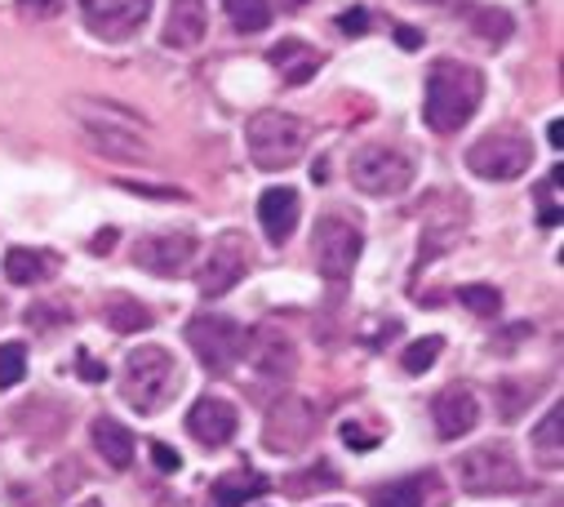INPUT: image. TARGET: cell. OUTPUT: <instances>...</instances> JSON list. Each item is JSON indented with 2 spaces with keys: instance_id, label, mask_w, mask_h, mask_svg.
Wrapping results in <instances>:
<instances>
[{
  "instance_id": "obj_1",
  "label": "cell",
  "mask_w": 564,
  "mask_h": 507,
  "mask_svg": "<svg viewBox=\"0 0 564 507\" xmlns=\"http://www.w3.org/2000/svg\"><path fill=\"white\" fill-rule=\"evenodd\" d=\"M485 98V76L471 63L441 58L427 72V103H422V120L432 134H458L463 125L476 116Z\"/></svg>"
},
{
  "instance_id": "obj_2",
  "label": "cell",
  "mask_w": 564,
  "mask_h": 507,
  "mask_svg": "<svg viewBox=\"0 0 564 507\" xmlns=\"http://www.w3.org/2000/svg\"><path fill=\"white\" fill-rule=\"evenodd\" d=\"M76 111V125L80 134L89 139V148L107 161H124V165H143L152 157V143L143 134L133 111L124 107H111V103H98V98H76L72 103Z\"/></svg>"
},
{
  "instance_id": "obj_3",
  "label": "cell",
  "mask_w": 564,
  "mask_h": 507,
  "mask_svg": "<svg viewBox=\"0 0 564 507\" xmlns=\"http://www.w3.org/2000/svg\"><path fill=\"white\" fill-rule=\"evenodd\" d=\"M178 384V365H174V352L161 347V343H148V347H133L124 356V369H120V397L138 410V414H156L165 406V397L174 392Z\"/></svg>"
},
{
  "instance_id": "obj_4",
  "label": "cell",
  "mask_w": 564,
  "mask_h": 507,
  "mask_svg": "<svg viewBox=\"0 0 564 507\" xmlns=\"http://www.w3.org/2000/svg\"><path fill=\"white\" fill-rule=\"evenodd\" d=\"M245 139H249V161L258 165V170H290L299 157H303V148H307V125L299 120V116H290V111H258L253 120H249V130H245Z\"/></svg>"
},
{
  "instance_id": "obj_5",
  "label": "cell",
  "mask_w": 564,
  "mask_h": 507,
  "mask_svg": "<svg viewBox=\"0 0 564 507\" xmlns=\"http://www.w3.org/2000/svg\"><path fill=\"white\" fill-rule=\"evenodd\" d=\"M458 485L476 498H494V494H516L524 485V472L507 441H485L458 459Z\"/></svg>"
},
{
  "instance_id": "obj_6",
  "label": "cell",
  "mask_w": 564,
  "mask_h": 507,
  "mask_svg": "<svg viewBox=\"0 0 564 507\" xmlns=\"http://www.w3.org/2000/svg\"><path fill=\"white\" fill-rule=\"evenodd\" d=\"M533 165V143L524 130L516 125H502V130H489L480 134L471 148H467V170L485 183H511L520 179L524 170Z\"/></svg>"
},
{
  "instance_id": "obj_7",
  "label": "cell",
  "mask_w": 564,
  "mask_h": 507,
  "mask_svg": "<svg viewBox=\"0 0 564 507\" xmlns=\"http://www.w3.org/2000/svg\"><path fill=\"white\" fill-rule=\"evenodd\" d=\"M187 343H192V352H196V360H200L205 369L227 374V369L245 356V347H249V330H245L240 321H231V316L200 312V316L187 321Z\"/></svg>"
},
{
  "instance_id": "obj_8",
  "label": "cell",
  "mask_w": 564,
  "mask_h": 507,
  "mask_svg": "<svg viewBox=\"0 0 564 507\" xmlns=\"http://www.w3.org/2000/svg\"><path fill=\"white\" fill-rule=\"evenodd\" d=\"M413 157L404 148H387V143H369L351 157V183L365 196H400L413 183Z\"/></svg>"
},
{
  "instance_id": "obj_9",
  "label": "cell",
  "mask_w": 564,
  "mask_h": 507,
  "mask_svg": "<svg viewBox=\"0 0 564 507\" xmlns=\"http://www.w3.org/2000/svg\"><path fill=\"white\" fill-rule=\"evenodd\" d=\"M360 249H365V236L356 223H347L343 214H321L312 254H316V268L325 281H347L360 263Z\"/></svg>"
},
{
  "instance_id": "obj_10",
  "label": "cell",
  "mask_w": 564,
  "mask_h": 507,
  "mask_svg": "<svg viewBox=\"0 0 564 507\" xmlns=\"http://www.w3.org/2000/svg\"><path fill=\"white\" fill-rule=\"evenodd\" d=\"M316 436V406L307 397H280L271 401L267 410V423H262V441L271 454H299L307 450Z\"/></svg>"
},
{
  "instance_id": "obj_11",
  "label": "cell",
  "mask_w": 564,
  "mask_h": 507,
  "mask_svg": "<svg viewBox=\"0 0 564 507\" xmlns=\"http://www.w3.org/2000/svg\"><path fill=\"white\" fill-rule=\"evenodd\" d=\"M245 272H249V245H245V236H240V231H223V236L209 245V259L200 263L196 285H200V294L218 299V294H227L231 285H240Z\"/></svg>"
},
{
  "instance_id": "obj_12",
  "label": "cell",
  "mask_w": 564,
  "mask_h": 507,
  "mask_svg": "<svg viewBox=\"0 0 564 507\" xmlns=\"http://www.w3.org/2000/svg\"><path fill=\"white\" fill-rule=\"evenodd\" d=\"M148 14L152 0H80V19L98 41H129Z\"/></svg>"
},
{
  "instance_id": "obj_13",
  "label": "cell",
  "mask_w": 564,
  "mask_h": 507,
  "mask_svg": "<svg viewBox=\"0 0 564 507\" xmlns=\"http://www.w3.org/2000/svg\"><path fill=\"white\" fill-rule=\"evenodd\" d=\"M196 259V236L192 231H170V236H148L133 245V263L152 277H183Z\"/></svg>"
},
{
  "instance_id": "obj_14",
  "label": "cell",
  "mask_w": 564,
  "mask_h": 507,
  "mask_svg": "<svg viewBox=\"0 0 564 507\" xmlns=\"http://www.w3.org/2000/svg\"><path fill=\"white\" fill-rule=\"evenodd\" d=\"M249 360L253 369L267 378V384H280V378H290L299 369V347L285 330H275V325H262L253 338H249Z\"/></svg>"
},
{
  "instance_id": "obj_15",
  "label": "cell",
  "mask_w": 564,
  "mask_h": 507,
  "mask_svg": "<svg viewBox=\"0 0 564 507\" xmlns=\"http://www.w3.org/2000/svg\"><path fill=\"white\" fill-rule=\"evenodd\" d=\"M432 419H436V432L445 441H458V436H467L480 423V401H476V392L467 384H449L432 401Z\"/></svg>"
},
{
  "instance_id": "obj_16",
  "label": "cell",
  "mask_w": 564,
  "mask_h": 507,
  "mask_svg": "<svg viewBox=\"0 0 564 507\" xmlns=\"http://www.w3.org/2000/svg\"><path fill=\"white\" fill-rule=\"evenodd\" d=\"M236 428H240V414H236V406L231 401H223V397H200L196 406H192V414H187V432L200 441V445H227L231 436H236Z\"/></svg>"
},
{
  "instance_id": "obj_17",
  "label": "cell",
  "mask_w": 564,
  "mask_h": 507,
  "mask_svg": "<svg viewBox=\"0 0 564 507\" xmlns=\"http://www.w3.org/2000/svg\"><path fill=\"white\" fill-rule=\"evenodd\" d=\"M299 214H303V201L294 187H267L258 196V223H262V236L271 245H285L299 227Z\"/></svg>"
},
{
  "instance_id": "obj_18",
  "label": "cell",
  "mask_w": 564,
  "mask_h": 507,
  "mask_svg": "<svg viewBox=\"0 0 564 507\" xmlns=\"http://www.w3.org/2000/svg\"><path fill=\"white\" fill-rule=\"evenodd\" d=\"M209 10L205 0H170V19H165V45L170 50H192L205 41Z\"/></svg>"
},
{
  "instance_id": "obj_19",
  "label": "cell",
  "mask_w": 564,
  "mask_h": 507,
  "mask_svg": "<svg viewBox=\"0 0 564 507\" xmlns=\"http://www.w3.org/2000/svg\"><path fill=\"white\" fill-rule=\"evenodd\" d=\"M267 63L280 72L285 85H307L321 72V50L307 45V41H280V45H271Z\"/></svg>"
},
{
  "instance_id": "obj_20",
  "label": "cell",
  "mask_w": 564,
  "mask_h": 507,
  "mask_svg": "<svg viewBox=\"0 0 564 507\" xmlns=\"http://www.w3.org/2000/svg\"><path fill=\"white\" fill-rule=\"evenodd\" d=\"M267 489H271V481H267V476L236 467V472H223V476L214 481V507H245V503L262 498Z\"/></svg>"
},
{
  "instance_id": "obj_21",
  "label": "cell",
  "mask_w": 564,
  "mask_h": 507,
  "mask_svg": "<svg viewBox=\"0 0 564 507\" xmlns=\"http://www.w3.org/2000/svg\"><path fill=\"white\" fill-rule=\"evenodd\" d=\"M436 489L432 476H400L369 494V507H427V494Z\"/></svg>"
},
{
  "instance_id": "obj_22",
  "label": "cell",
  "mask_w": 564,
  "mask_h": 507,
  "mask_svg": "<svg viewBox=\"0 0 564 507\" xmlns=\"http://www.w3.org/2000/svg\"><path fill=\"white\" fill-rule=\"evenodd\" d=\"M94 445H98V454L111 463V467H129L133 463V436H129V428L124 423H116V419H94Z\"/></svg>"
},
{
  "instance_id": "obj_23",
  "label": "cell",
  "mask_w": 564,
  "mask_h": 507,
  "mask_svg": "<svg viewBox=\"0 0 564 507\" xmlns=\"http://www.w3.org/2000/svg\"><path fill=\"white\" fill-rule=\"evenodd\" d=\"M533 454H538V463L542 467H560V454H564V406H551L546 410V419L538 423V432H533Z\"/></svg>"
},
{
  "instance_id": "obj_24",
  "label": "cell",
  "mask_w": 564,
  "mask_h": 507,
  "mask_svg": "<svg viewBox=\"0 0 564 507\" xmlns=\"http://www.w3.org/2000/svg\"><path fill=\"white\" fill-rule=\"evenodd\" d=\"M50 259H54V254H41V249L19 245V249L6 254V277H10L14 285H36V281H45V277L54 272Z\"/></svg>"
},
{
  "instance_id": "obj_25",
  "label": "cell",
  "mask_w": 564,
  "mask_h": 507,
  "mask_svg": "<svg viewBox=\"0 0 564 507\" xmlns=\"http://www.w3.org/2000/svg\"><path fill=\"white\" fill-rule=\"evenodd\" d=\"M102 321L116 334H138V330H152V312L138 303L133 294H111V303L102 308Z\"/></svg>"
},
{
  "instance_id": "obj_26",
  "label": "cell",
  "mask_w": 564,
  "mask_h": 507,
  "mask_svg": "<svg viewBox=\"0 0 564 507\" xmlns=\"http://www.w3.org/2000/svg\"><path fill=\"white\" fill-rule=\"evenodd\" d=\"M223 10L231 19V28L245 32V36L271 28V6H267V0H223Z\"/></svg>"
},
{
  "instance_id": "obj_27",
  "label": "cell",
  "mask_w": 564,
  "mask_h": 507,
  "mask_svg": "<svg viewBox=\"0 0 564 507\" xmlns=\"http://www.w3.org/2000/svg\"><path fill=\"white\" fill-rule=\"evenodd\" d=\"M441 352H445V338H441V334H427V338H417V343L404 347L400 365H404V374H427Z\"/></svg>"
},
{
  "instance_id": "obj_28",
  "label": "cell",
  "mask_w": 564,
  "mask_h": 507,
  "mask_svg": "<svg viewBox=\"0 0 564 507\" xmlns=\"http://www.w3.org/2000/svg\"><path fill=\"white\" fill-rule=\"evenodd\" d=\"M28 378V347L23 343H6L0 347V388H19Z\"/></svg>"
},
{
  "instance_id": "obj_29",
  "label": "cell",
  "mask_w": 564,
  "mask_h": 507,
  "mask_svg": "<svg viewBox=\"0 0 564 507\" xmlns=\"http://www.w3.org/2000/svg\"><path fill=\"white\" fill-rule=\"evenodd\" d=\"M471 28L489 41V45H502L507 36H511V14H502V10H489V6H480L476 14H471Z\"/></svg>"
},
{
  "instance_id": "obj_30",
  "label": "cell",
  "mask_w": 564,
  "mask_h": 507,
  "mask_svg": "<svg viewBox=\"0 0 564 507\" xmlns=\"http://www.w3.org/2000/svg\"><path fill=\"white\" fill-rule=\"evenodd\" d=\"M458 303H463L467 312H476V316H498L502 294H498L494 285H463V290H458Z\"/></svg>"
},
{
  "instance_id": "obj_31",
  "label": "cell",
  "mask_w": 564,
  "mask_h": 507,
  "mask_svg": "<svg viewBox=\"0 0 564 507\" xmlns=\"http://www.w3.org/2000/svg\"><path fill=\"white\" fill-rule=\"evenodd\" d=\"M343 441H347V450H378L382 445V428H373V423H343Z\"/></svg>"
},
{
  "instance_id": "obj_32",
  "label": "cell",
  "mask_w": 564,
  "mask_h": 507,
  "mask_svg": "<svg viewBox=\"0 0 564 507\" xmlns=\"http://www.w3.org/2000/svg\"><path fill=\"white\" fill-rule=\"evenodd\" d=\"M63 321H67V308H50V303H32L28 308V325L50 330V325H63Z\"/></svg>"
},
{
  "instance_id": "obj_33",
  "label": "cell",
  "mask_w": 564,
  "mask_h": 507,
  "mask_svg": "<svg viewBox=\"0 0 564 507\" xmlns=\"http://www.w3.org/2000/svg\"><path fill=\"white\" fill-rule=\"evenodd\" d=\"M63 6H67V0H19V10H23L28 19H58Z\"/></svg>"
},
{
  "instance_id": "obj_34",
  "label": "cell",
  "mask_w": 564,
  "mask_h": 507,
  "mask_svg": "<svg viewBox=\"0 0 564 507\" xmlns=\"http://www.w3.org/2000/svg\"><path fill=\"white\" fill-rule=\"evenodd\" d=\"M338 28H343L347 36H365V32H369V14H365V10H347V14L338 19Z\"/></svg>"
},
{
  "instance_id": "obj_35",
  "label": "cell",
  "mask_w": 564,
  "mask_h": 507,
  "mask_svg": "<svg viewBox=\"0 0 564 507\" xmlns=\"http://www.w3.org/2000/svg\"><path fill=\"white\" fill-rule=\"evenodd\" d=\"M76 369H80V378H89V384H102V378H107V369L89 356V352H80V360H76Z\"/></svg>"
},
{
  "instance_id": "obj_36",
  "label": "cell",
  "mask_w": 564,
  "mask_h": 507,
  "mask_svg": "<svg viewBox=\"0 0 564 507\" xmlns=\"http://www.w3.org/2000/svg\"><path fill=\"white\" fill-rule=\"evenodd\" d=\"M152 459H156L161 472H178V454H174L170 445H152Z\"/></svg>"
},
{
  "instance_id": "obj_37",
  "label": "cell",
  "mask_w": 564,
  "mask_h": 507,
  "mask_svg": "<svg viewBox=\"0 0 564 507\" xmlns=\"http://www.w3.org/2000/svg\"><path fill=\"white\" fill-rule=\"evenodd\" d=\"M395 41H400V50H422V32L417 28H395Z\"/></svg>"
},
{
  "instance_id": "obj_38",
  "label": "cell",
  "mask_w": 564,
  "mask_h": 507,
  "mask_svg": "<svg viewBox=\"0 0 564 507\" xmlns=\"http://www.w3.org/2000/svg\"><path fill=\"white\" fill-rule=\"evenodd\" d=\"M546 139H551V148L560 152V143H564V130H560V120H551V125H546Z\"/></svg>"
},
{
  "instance_id": "obj_39",
  "label": "cell",
  "mask_w": 564,
  "mask_h": 507,
  "mask_svg": "<svg viewBox=\"0 0 564 507\" xmlns=\"http://www.w3.org/2000/svg\"><path fill=\"white\" fill-rule=\"evenodd\" d=\"M107 245H116V231H98L94 236V249H107Z\"/></svg>"
},
{
  "instance_id": "obj_40",
  "label": "cell",
  "mask_w": 564,
  "mask_h": 507,
  "mask_svg": "<svg viewBox=\"0 0 564 507\" xmlns=\"http://www.w3.org/2000/svg\"><path fill=\"white\" fill-rule=\"evenodd\" d=\"M307 6V0H285V10H303Z\"/></svg>"
},
{
  "instance_id": "obj_41",
  "label": "cell",
  "mask_w": 564,
  "mask_h": 507,
  "mask_svg": "<svg viewBox=\"0 0 564 507\" xmlns=\"http://www.w3.org/2000/svg\"><path fill=\"white\" fill-rule=\"evenodd\" d=\"M76 507H102V503H98V498H85V503H76Z\"/></svg>"
},
{
  "instance_id": "obj_42",
  "label": "cell",
  "mask_w": 564,
  "mask_h": 507,
  "mask_svg": "<svg viewBox=\"0 0 564 507\" xmlns=\"http://www.w3.org/2000/svg\"><path fill=\"white\" fill-rule=\"evenodd\" d=\"M546 507H560V498H551V503H546Z\"/></svg>"
}]
</instances>
